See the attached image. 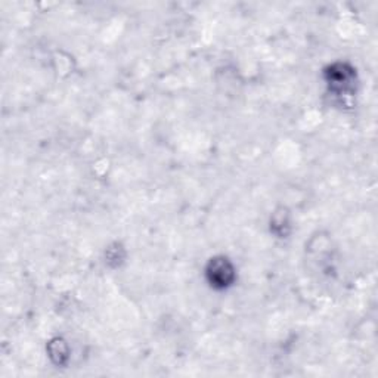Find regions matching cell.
<instances>
[{
  "label": "cell",
  "instance_id": "obj_1",
  "mask_svg": "<svg viewBox=\"0 0 378 378\" xmlns=\"http://www.w3.org/2000/svg\"><path fill=\"white\" fill-rule=\"evenodd\" d=\"M324 79L330 92L335 97H352L356 90V70L346 63H334L324 71Z\"/></svg>",
  "mask_w": 378,
  "mask_h": 378
},
{
  "label": "cell",
  "instance_id": "obj_2",
  "mask_svg": "<svg viewBox=\"0 0 378 378\" xmlns=\"http://www.w3.org/2000/svg\"><path fill=\"white\" fill-rule=\"evenodd\" d=\"M205 279L215 290H226L237 279L235 264L225 256L212 257L205 266Z\"/></svg>",
  "mask_w": 378,
  "mask_h": 378
},
{
  "label": "cell",
  "instance_id": "obj_3",
  "mask_svg": "<svg viewBox=\"0 0 378 378\" xmlns=\"http://www.w3.org/2000/svg\"><path fill=\"white\" fill-rule=\"evenodd\" d=\"M48 352L56 365H65L68 361V346L63 338H53L48 345Z\"/></svg>",
  "mask_w": 378,
  "mask_h": 378
},
{
  "label": "cell",
  "instance_id": "obj_4",
  "mask_svg": "<svg viewBox=\"0 0 378 378\" xmlns=\"http://www.w3.org/2000/svg\"><path fill=\"white\" fill-rule=\"evenodd\" d=\"M271 230L279 237V238H286V235L288 234V230H290V222H288V217H287V213L281 210V212H276L272 217V222H271Z\"/></svg>",
  "mask_w": 378,
  "mask_h": 378
}]
</instances>
